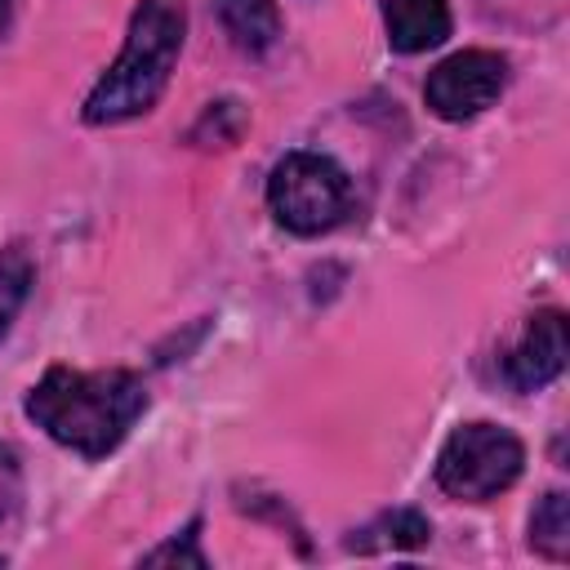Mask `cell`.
Masks as SVG:
<instances>
[{
    "label": "cell",
    "instance_id": "cell-13",
    "mask_svg": "<svg viewBox=\"0 0 570 570\" xmlns=\"http://www.w3.org/2000/svg\"><path fill=\"white\" fill-rule=\"evenodd\" d=\"M18 503V459L9 445H0V521L13 512Z\"/></svg>",
    "mask_w": 570,
    "mask_h": 570
},
{
    "label": "cell",
    "instance_id": "cell-14",
    "mask_svg": "<svg viewBox=\"0 0 570 570\" xmlns=\"http://www.w3.org/2000/svg\"><path fill=\"white\" fill-rule=\"evenodd\" d=\"M9 18H13V0H0V36L9 31Z\"/></svg>",
    "mask_w": 570,
    "mask_h": 570
},
{
    "label": "cell",
    "instance_id": "cell-7",
    "mask_svg": "<svg viewBox=\"0 0 570 570\" xmlns=\"http://www.w3.org/2000/svg\"><path fill=\"white\" fill-rule=\"evenodd\" d=\"M387 40L401 53H423L450 36V4L445 0H383Z\"/></svg>",
    "mask_w": 570,
    "mask_h": 570
},
{
    "label": "cell",
    "instance_id": "cell-1",
    "mask_svg": "<svg viewBox=\"0 0 570 570\" xmlns=\"http://www.w3.org/2000/svg\"><path fill=\"white\" fill-rule=\"evenodd\" d=\"M142 410H147V387L129 370L85 374V370L53 365L27 392V414L36 419V428H45L58 445H67L85 459L111 454L129 436V428Z\"/></svg>",
    "mask_w": 570,
    "mask_h": 570
},
{
    "label": "cell",
    "instance_id": "cell-5",
    "mask_svg": "<svg viewBox=\"0 0 570 570\" xmlns=\"http://www.w3.org/2000/svg\"><path fill=\"white\" fill-rule=\"evenodd\" d=\"M503 80H508V62L499 53L463 49V53H450L445 62L432 67L423 94L441 120H472L503 94Z\"/></svg>",
    "mask_w": 570,
    "mask_h": 570
},
{
    "label": "cell",
    "instance_id": "cell-2",
    "mask_svg": "<svg viewBox=\"0 0 570 570\" xmlns=\"http://www.w3.org/2000/svg\"><path fill=\"white\" fill-rule=\"evenodd\" d=\"M183 31H187L183 0H142L129 18L120 58L85 98V120L116 125V120H129V116H142L147 107H156V98L169 85L174 62H178Z\"/></svg>",
    "mask_w": 570,
    "mask_h": 570
},
{
    "label": "cell",
    "instance_id": "cell-4",
    "mask_svg": "<svg viewBox=\"0 0 570 570\" xmlns=\"http://www.w3.org/2000/svg\"><path fill=\"white\" fill-rule=\"evenodd\" d=\"M525 450L508 428L494 423H463L445 436L436 454V481L450 499L485 503L521 476Z\"/></svg>",
    "mask_w": 570,
    "mask_h": 570
},
{
    "label": "cell",
    "instance_id": "cell-10",
    "mask_svg": "<svg viewBox=\"0 0 570 570\" xmlns=\"http://www.w3.org/2000/svg\"><path fill=\"white\" fill-rule=\"evenodd\" d=\"M31 281H36V267H31L27 249H22V245H4V249H0V338L9 334L18 307L27 303Z\"/></svg>",
    "mask_w": 570,
    "mask_h": 570
},
{
    "label": "cell",
    "instance_id": "cell-6",
    "mask_svg": "<svg viewBox=\"0 0 570 570\" xmlns=\"http://www.w3.org/2000/svg\"><path fill=\"white\" fill-rule=\"evenodd\" d=\"M566 316L561 312H534L521 330V343L503 356V374L517 392H534L543 383H552L566 365Z\"/></svg>",
    "mask_w": 570,
    "mask_h": 570
},
{
    "label": "cell",
    "instance_id": "cell-11",
    "mask_svg": "<svg viewBox=\"0 0 570 570\" xmlns=\"http://www.w3.org/2000/svg\"><path fill=\"white\" fill-rule=\"evenodd\" d=\"M365 534H379V539H365L361 548H419V543H428V521L419 517V512H410V508H401V512H387V517H379Z\"/></svg>",
    "mask_w": 570,
    "mask_h": 570
},
{
    "label": "cell",
    "instance_id": "cell-9",
    "mask_svg": "<svg viewBox=\"0 0 570 570\" xmlns=\"http://www.w3.org/2000/svg\"><path fill=\"white\" fill-rule=\"evenodd\" d=\"M530 543L543 557H552V561H561L570 552V499L561 490L543 494V503L534 508V517H530Z\"/></svg>",
    "mask_w": 570,
    "mask_h": 570
},
{
    "label": "cell",
    "instance_id": "cell-8",
    "mask_svg": "<svg viewBox=\"0 0 570 570\" xmlns=\"http://www.w3.org/2000/svg\"><path fill=\"white\" fill-rule=\"evenodd\" d=\"M209 4L218 13L223 31L240 49L263 53V49L276 45V36H281V9H276V0H209Z\"/></svg>",
    "mask_w": 570,
    "mask_h": 570
},
{
    "label": "cell",
    "instance_id": "cell-12",
    "mask_svg": "<svg viewBox=\"0 0 570 570\" xmlns=\"http://www.w3.org/2000/svg\"><path fill=\"white\" fill-rule=\"evenodd\" d=\"M196 521L187 525V534L183 539H169L165 548H156V552H147V566H165V561H187V566H205V557L196 552Z\"/></svg>",
    "mask_w": 570,
    "mask_h": 570
},
{
    "label": "cell",
    "instance_id": "cell-3",
    "mask_svg": "<svg viewBox=\"0 0 570 570\" xmlns=\"http://www.w3.org/2000/svg\"><path fill=\"white\" fill-rule=\"evenodd\" d=\"M267 205L281 227L298 236H321L338 227L352 209V178L316 151H289L267 178Z\"/></svg>",
    "mask_w": 570,
    "mask_h": 570
}]
</instances>
